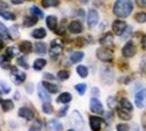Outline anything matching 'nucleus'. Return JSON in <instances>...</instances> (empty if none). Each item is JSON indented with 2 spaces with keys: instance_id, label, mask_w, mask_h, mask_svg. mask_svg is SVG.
Wrapping results in <instances>:
<instances>
[{
  "instance_id": "79ce46f5",
  "label": "nucleus",
  "mask_w": 146,
  "mask_h": 131,
  "mask_svg": "<svg viewBox=\"0 0 146 131\" xmlns=\"http://www.w3.org/2000/svg\"><path fill=\"white\" fill-rule=\"evenodd\" d=\"M117 130L118 131H127L129 126L127 124H118V126H117Z\"/></svg>"
},
{
  "instance_id": "393cba45",
  "label": "nucleus",
  "mask_w": 146,
  "mask_h": 131,
  "mask_svg": "<svg viewBox=\"0 0 146 131\" xmlns=\"http://www.w3.org/2000/svg\"><path fill=\"white\" fill-rule=\"evenodd\" d=\"M83 56H84V54L80 52V51H78V52H72L70 55V60L72 62V63H79V62L83 59Z\"/></svg>"
},
{
  "instance_id": "5701e85b",
  "label": "nucleus",
  "mask_w": 146,
  "mask_h": 131,
  "mask_svg": "<svg viewBox=\"0 0 146 131\" xmlns=\"http://www.w3.org/2000/svg\"><path fill=\"white\" fill-rule=\"evenodd\" d=\"M71 99H72V96H71L70 92H62L58 98V102L59 103H70Z\"/></svg>"
},
{
  "instance_id": "7c9ffc66",
  "label": "nucleus",
  "mask_w": 146,
  "mask_h": 131,
  "mask_svg": "<svg viewBox=\"0 0 146 131\" xmlns=\"http://www.w3.org/2000/svg\"><path fill=\"white\" fill-rule=\"evenodd\" d=\"M30 12H31V15H34V16H36L38 19H42L43 16H44V13L42 12L38 7H35V5H32L31 8H30Z\"/></svg>"
},
{
  "instance_id": "dca6fc26",
  "label": "nucleus",
  "mask_w": 146,
  "mask_h": 131,
  "mask_svg": "<svg viewBox=\"0 0 146 131\" xmlns=\"http://www.w3.org/2000/svg\"><path fill=\"white\" fill-rule=\"evenodd\" d=\"M102 126V119L98 116H90V127L93 131H99Z\"/></svg>"
},
{
  "instance_id": "aec40b11",
  "label": "nucleus",
  "mask_w": 146,
  "mask_h": 131,
  "mask_svg": "<svg viewBox=\"0 0 146 131\" xmlns=\"http://www.w3.org/2000/svg\"><path fill=\"white\" fill-rule=\"evenodd\" d=\"M34 51H35L36 54H39V55H43V54H46V51H47V46H46L44 43H42V42H38V43H35V46H34Z\"/></svg>"
},
{
  "instance_id": "2eb2a0df",
  "label": "nucleus",
  "mask_w": 146,
  "mask_h": 131,
  "mask_svg": "<svg viewBox=\"0 0 146 131\" xmlns=\"http://www.w3.org/2000/svg\"><path fill=\"white\" fill-rule=\"evenodd\" d=\"M12 78H13V82H15V83L20 84L26 80V74H24V72H20L18 68H13L12 70Z\"/></svg>"
},
{
  "instance_id": "9b49d317",
  "label": "nucleus",
  "mask_w": 146,
  "mask_h": 131,
  "mask_svg": "<svg viewBox=\"0 0 146 131\" xmlns=\"http://www.w3.org/2000/svg\"><path fill=\"white\" fill-rule=\"evenodd\" d=\"M99 43H101L103 47H111V46L114 44V36H113V34H110V32L105 34V35L101 38Z\"/></svg>"
},
{
  "instance_id": "6ab92c4d",
  "label": "nucleus",
  "mask_w": 146,
  "mask_h": 131,
  "mask_svg": "<svg viewBox=\"0 0 146 131\" xmlns=\"http://www.w3.org/2000/svg\"><path fill=\"white\" fill-rule=\"evenodd\" d=\"M46 35H47V32H46L44 28H36L31 34V36L35 38V39H43V38H46Z\"/></svg>"
},
{
  "instance_id": "37998d69",
  "label": "nucleus",
  "mask_w": 146,
  "mask_h": 131,
  "mask_svg": "<svg viewBox=\"0 0 146 131\" xmlns=\"http://www.w3.org/2000/svg\"><path fill=\"white\" fill-rule=\"evenodd\" d=\"M107 105L110 106L111 109H114L115 107V99L114 98H109V99H107Z\"/></svg>"
},
{
  "instance_id": "20e7f679",
  "label": "nucleus",
  "mask_w": 146,
  "mask_h": 131,
  "mask_svg": "<svg viewBox=\"0 0 146 131\" xmlns=\"http://www.w3.org/2000/svg\"><path fill=\"white\" fill-rule=\"evenodd\" d=\"M126 30H127V24H126L123 20H115V22L113 23V32H114L115 35L122 36Z\"/></svg>"
},
{
  "instance_id": "de8ad7c7",
  "label": "nucleus",
  "mask_w": 146,
  "mask_h": 131,
  "mask_svg": "<svg viewBox=\"0 0 146 131\" xmlns=\"http://www.w3.org/2000/svg\"><path fill=\"white\" fill-rule=\"evenodd\" d=\"M30 131H40V124L38 123L36 126H32L31 128H30Z\"/></svg>"
},
{
  "instance_id": "e433bc0d",
  "label": "nucleus",
  "mask_w": 146,
  "mask_h": 131,
  "mask_svg": "<svg viewBox=\"0 0 146 131\" xmlns=\"http://www.w3.org/2000/svg\"><path fill=\"white\" fill-rule=\"evenodd\" d=\"M9 66V58L5 55V56L0 58V67H3V68H8Z\"/></svg>"
},
{
  "instance_id": "a878e982",
  "label": "nucleus",
  "mask_w": 146,
  "mask_h": 131,
  "mask_svg": "<svg viewBox=\"0 0 146 131\" xmlns=\"http://www.w3.org/2000/svg\"><path fill=\"white\" fill-rule=\"evenodd\" d=\"M8 34H9V38L12 40H16L19 38V28L16 26H12L11 28H8Z\"/></svg>"
},
{
  "instance_id": "4d7b16f0",
  "label": "nucleus",
  "mask_w": 146,
  "mask_h": 131,
  "mask_svg": "<svg viewBox=\"0 0 146 131\" xmlns=\"http://www.w3.org/2000/svg\"><path fill=\"white\" fill-rule=\"evenodd\" d=\"M80 1H82V3H83V4H84V3H87L89 0H80Z\"/></svg>"
},
{
  "instance_id": "58836bf2",
  "label": "nucleus",
  "mask_w": 146,
  "mask_h": 131,
  "mask_svg": "<svg viewBox=\"0 0 146 131\" xmlns=\"http://www.w3.org/2000/svg\"><path fill=\"white\" fill-rule=\"evenodd\" d=\"M75 90H76V92H78L79 95H83L84 92H86V84H83V83L76 84V86H75Z\"/></svg>"
},
{
  "instance_id": "f8f14e48",
  "label": "nucleus",
  "mask_w": 146,
  "mask_h": 131,
  "mask_svg": "<svg viewBox=\"0 0 146 131\" xmlns=\"http://www.w3.org/2000/svg\"><path fill=\"white\" fill-rule=\"evenodd\" d=\"M38 95H39L40 101H43L44 103H48L50 102V94L43 84H39V86H38Z\"/></svg>"
},
{
  "instance_id": "c03bdc74",
  "label": "nucleus",
  "mask_w": 146,
  "mask_h": 131,
  "mask_svg": "<svg viewBox=\"0 0 146 131\" xmlns=\"http://www.w3.org/2000/svg\"><path fill=\"white\" fill-rule=\"evenodd\" d=\"M137 4L141 8H146V0H137Z\"/></svg>"
},
{
  "instance_id": "b1692460",
  "label": "nucleus",
  "mask_w": 146,
  "mask_h": 131,
  "mask_svg": "<svg viewBox=\"0 0 146 131\" xmlns=\"http://www.w3.org/2000/svg\"><path fill=\"white\" fill-rule=\"evenodd\" d=\"M0 18L5 19V20H15V13L9 12V11H7V9H0Z\"/></svg>"
},
{
  "instance_id": "0eeeda50",
  "label": "nucleus",
  "mask_w": 146,
  "mask_h": 131,
  "mask_svg": "<svg viewBox=\"0 0 146 131\" xmlns=\"http://www.w3.org/2000/svg\"><path fill=\"white\" fill-rule=\"evenodd\" d=\"M135 52H137V48H135V46H134L131 42H129V43L125 44V47L122 48V55H123L125 58H131L135 55Z\"/></svg>"
},
{
  "instance_id": "ea45409f",
  "label": "nucleus",
  "mask_w": 146,
  "mask_h": 131,
  "mask_svg": "<svg viewBox=\"0 0 146 131\" xmlns=\"http://www.w3.org/2000/svg\"><path fill=\"white\" fill-rule=\"evenodd\" d=\"M0 90H3V92H4V94H8V92L11 91L9 86L5 83V82H0Z\"/></svg>"
},
{
  "instance_id": "a18cd8bd",
  "label": "nucleus",
  "mask_w": 146,
  "mask_h": 131,
  "mask_svg": "<svg viewBox=\"0 0 146 131\" xmlns=\"http://www.w3.org/2000/svg\"><path fill=\"white\" fill-rule=\"evenodd\" d=\"M67 109H68V107H62V110H60V111H59V116H63V115H64V114L67 112Z\"/></svg>"
},
{
  "instance_id": "f3484780",
  "label": "nucleus",
  "mask_w": 146,
  "mask_h": 131,
  "mask_svg": "<svg viewBox=\"0 0 146 131\" xmlns=\"http://www.w3.org/2000/svg\"><path fill=\"white\" fill-rule=\"evenodd\" d=\"M46 23H47V27H48L51 31H56L58 28V19L56 16H52V15H50L46 18Z\"/></svg>"
},
{
  "instance_id": "bb28decb",
  "label": "nucleus",
  "mask_w": 146,
  "mask_h": 131,
  "mask_svg": "<svg viewBox=\"0 0 146 131\" xmlns=\"http://www.w3.org/2000/svg\"><path fill=\"white\" fill-rule=\"evenodd\" d=\"M76 72H78L80 78H87V75H89V70H87L86 66H78L76 67Z\"/></svg>"
},
{
  "instance_id": "f257e3e1",
  "label": "nucleus",
  "mask_w": 146,
  "mask_h": 131,
  "mask_svg": "<svg viewBox=\"0 0 146 131\" xmlns=\"http://www.w3.org/2000/svg\"><path fill=\"white\" fill-rule=\"evenodd\" d=\"M133 11V1L131 0H117L113 7V12L118 18H127Z\"/></svg>"
},
{
  "instance_id": "4468645a",
  "label": "nucleus",
  "mask_w": 146,
  "mask_h": 131,
  "mask_svg": "<svg viewBox=\"0 0 146 131\" xmlns=\"http://www.w3.org/2000/svg\"><path fill=\"white\" fill-rule=\"evenodd\" d=\"M68 31H70L71 34H80V32L83 31V26H82L80 22L74 20V22H71L70 24H68Z\"/></svg>"
},
{
  "instance_id": "c9c22d12",
  "label": "nucleus",
  "mask_w": 146,
  "mask_h": 131,
  "mask_svg": "<svg viewBox=\"0 0 146 131\" xmlns=\"http://www.w3.org/2000/svg\"><path fill=\"white\" fill-rule=\"evenodd\" d=\"M16 54H18V50H16L15 47H8L7 50H5V55H7L9 59H11L12 56H15Z\"/></svg>"
},
{
  "instance_id": "9d476101",
  "label": "nucleus",
  "mask_w": 146,
  "mask_h": 131,
  "mask_svg": "<svg viewBox=\"0 0 146 131\" xmlns=\"http://www.w3.org/2000/svg\"><path fill=\"white\" fill-rule=\"evenodd\" d=\"M19 116L23 119H26V120H32L34 116H35V114L32 111L31 109H28V107H22V109H19Z\"/></svg>"
},
{
  "instance_id": "49530a36",
  "label": "nucleus",
  "mask_w": 146,
  "mask_h": 131,
  "mask_svg": "<svg viewBox=\"0 0 146 131\" xmlns=\"http://www.w3.org/2000/svg\"><path fill=\"white\" fill-rule=\"evenodd\" d=\"M5 32H8V30H7V28L0 23V34H5Z\"/></svg>"
},
{
  "instance_id": "603ef678",
  "label": "nucleus",
  "mask_w": 146,
  "mask_h": 131,
  "mask_svg": "<svg viewBox=\"0 0 146 131\" xmlns=\"http://www.w3.org/2000/svg\"><path fill=\"white\" fill-rule=\"evenodd\" d=\"M142 70H143V72L146 74V62L143 63V64H142Z\"/></svg>"
},
{
  "instance_id": "5fc2aeb1",
  "label": "nucleus",
  "mask_w": 146,
  "mask_h": 131,
  "mask_svg": "<svg viewBox=\"0 0 146 131\" xmlns=\"http://www.w3.org/2000/svg\"><path fill=\"white\" fill-rule=\"evenodd\" d=\"M1 7H7V5H5L4 3H3V1H1V0H0V9H1Z\"/></svg>"
},
{
  "instance_id": "72a5a7b5",
  "label": "nucleus",
  "mask_w": 146,
  "mask_h": 131,
  "mask_svg": "<svg viewBox=\"0 0 146 131\" xmlns=\"http://www.w3.org/2000/svg\"><path fill=\"white\" fill-rule=\"evenodd\" d=\"M56 76H58V79H60V80H66V79L70 78V72H68V71L62 70V71H59V72H58Z\"/></svg>"
},
{
  "instance_id": "412c9836",
  "label": "nucleus",
  "mask_w": 146,
  "mask_h": 131,
  "mask_svg": "<svg viewBox=\"0 0 146 131\" xmlns=\"http://www.w3.org/2000/svg\"><path fill=\"white\" fill-rule=\"evenodd\" d=\"M36 22H38V18H36V16H34V15H31V16H26V18L23 19V23H24V26H26V27L35 26Z\"/></svg>"
},
{
  "instance_id": "c85d7f7f",
  "label": "nucleus",
  "mask_w": 146,
  "mask_h": 131,
  "mask_svg": "<svg viewBox=\"0 0 146 131\" xmlns=\"http://www.w3.org/2000/svg\"><path fill=\"white\" fill-rule=\"evenodd\" d=\"M121 107H122L123 110H126V111H129V112H131V110H133V105H131L126 98L121 99Z\"/></svg>"
},
{
  "instance_id": "423d86ee",
  "label": "nucleus",
  "mask_w": 146,
  "mask_h": 131,
  "mask_svg": "<svg viewBox=\"0 0 146 131\" xmlns=\"http://www.w3.org/2000/svg\"><path fill=\"white\" fill-rule=\"evenodd\" d=\"M63 51V47L60 43H58V42H52L51 43V48H50V56L51 59H58L59 55L62 54Z\"/></svg>"
},
{
  "instance_id": "a19ab883",
  "label": "nucleus",
  "mask_w": 146,
  "mask_h": 131,
  "mask_svg": "<svg viewBox=\"0 0 146 131\" xmlns=\"http://www.w3.org/2000/svg\"><path fill=\"white\" fill-rule=\"evenodd\" d=\"M18 64L20 66V67H24V68H28L30 66L27 64V60L24 59V58H19L18 59Z\"/></svg>"
},
{
  "instance_id": "f704fd0d",
  "label": "nucleus",
  "mask_w": 146,
  "mask_h": 131,
  "mask_svg": "<svg viewBox=\"0 0 146 131\" xmlns=\"http://www.w3.org/2000/svg\"><path fill=\"white\" fill-rule=\"evenodd\" d=\"M135 20H137L138 23H145L146 22V12H138L135 13Z\"/></svg>"
},
{
  "instance_id": "8fccbe9b",
  "label": "nucleus",
  "mask_w": 146,
  "mask_h": 131,
  "mask_svg": "<svg viewBox=\"0 0 146 131\" xmlns=\"http://www.w3.org/2000/svg\"><path fill=\"white\" fill-rule=\"evenodd\" d=\"M44 78L48 79V80H51V79H54L55 76H54V75H51V74H44Z\"/></svg>"
},
{
  "instance_id": "c756f323",
  "label": "nucleus",
  "mask_w": 146,
  "mask_h": 131,
  "mask_svg": "<svg viewBox=\"0 0 146 131\" xmlns=\"http://www.w3.org/2000/svg\"><path fill=\"white\" fill-rule=\"evenodd\" d=\"M46 64H47V62H46L44 59H36V60L34 62V70H36V71L42 70Z\"/></svg>"
},
{
  "instance_id": "13d9d810",
  "label": "nucleus",
  "mask_w": 146,
  "mask_h": 131,
  "mask_svg": "<svg viewBox=\"0 0 146 131\" xmlns=\"http://www.w3.org/2000/svg\"><path fill=\"white\" fill-rule=\"evenodd\" d=\"M1 36H3V34H0V38H1Z\"/></svg>"
},
{
  "instance_id": "ddd939ff",
  "label": "nucleus",
  "mask_w": 146,
  "mask_h": 131,
  "mask_svg": "<svg viewBox=\"0 0 146 131\" xmlns=\"http://www.w3.org/2000/svg\"><path fill=\"white\" fill-rule=\"evenodd\" d=\"M46 126H47V128H48L50 131H62L63 130L62 123L59 122L58 119H51V120H48Z\"/></svg>"
},
{
  "instance_id": "cd10ccee",
  "label": "nucleus",
  "mask_w": 146,
  "mask_h": 131,
  "mask_svg": "<svg viewBox=\"0 0 146 131\" xmlns=\"http://www.w3.org/2000/svg\"><path fill=\"white\" fill-rule=\"evenodd\" d=\"M42 5H43L44 8L58 7V5H59V0H42Z\"/></svg>"
},
{
  "instance_id": "7ed1b4c3",
  "label": "nucleus",
  "mask_w": 146,
  "mask_h": 131,
  "mask_svg": "<svg viewBox=\"0 0 146 131\" xmlns=\"http://www.w3.org/2000/svg\"><path fill=\"white\" fill-rule=\"evenodd\" d=\"M71 123H72V126H74V128L76 131L83 130L84 122H83V119H82V115L78 111H72V114H71Z\"/></svg>"
},
{
  "instance_id": "473e14b6",
  "label": "nucleus",
  "mask_w": 146,
  "mask_h": 131,
  "mask_svg": "<svg viewBox=\"0 0 146 131\" xmlns=\"http://www.w3.org/2000/svg\"><path fill=\"white\" fill-rule=\"evenodd\" d=\"M1 107L4 111H9L13 109V102L12 101H3L1 102Z\"/></svg>"
},
{
  "instance_id": "4c0bfd02",
  "label": "nucleus",
  "mask_w": 146,
  "mask_h": 131,
  "mask_svg": "<svg viewBox=\"0 0 146 131\" xmlns=\"http://www.w3.org/2000/svg\"><path fill=\"white\" fill-rule=\"evenodd\" d=\"M42 111L44 114H52V106L50 105V103H43V106H42Z\"/></svg>"
},
{
  "instance_id": "09e8293b",
  "label": "nucleus",
  "mask_w": 146,
  "mask_h": 131,
  "mask_svg": "<svg viewBox=\"0 0 146 131\" xmlns=\"http://www.w3.org/2000/svg\"><path fill=\"white\" fill-rule=\"evenodd\" d=\"M142 48H143V50H146V35L142 38Z\"/></svg>"
},
{
  "instance_id": "39448f33",
  "label": "nucleus",
  "mask_w": 146,
  "mask_h": 131,
  "mask_svg": "<svg viewBox=\"0 0 146 131\" xmlns=\"http://www.w3.org/2000/svg\"><path fill=\"white\" fill-rule=\"evenodd\" d=\"M135 106L138 109L146 107V88H142L141 91L135 94Z\"/></svg>"
},
{
  "instance_id": "f03ea898",
  "label": "nucleus",
  "mask_w": 146,
  "mask_h": 131,
  "mask_svg": "<svg viewBox=\"0 0 146 131\" xmlns=\"http://www.w3.org/2000/svg\"><path fill=\"white\" fill-rule=\"evenodd\" d=\"M97 58L102 62H110L113 60V51L109 47H102L97 51Z\"/></svg>"
},
{
  "instance_id": "1a4fd4ad",
  "label": "nucleus",
  "mask_w": 146,
  "mask_h": 131,
  "mask_svg": "<svg viewBox=\"0 0 146 131\" xmlns=\"http://www.w3.org/2000/svg\"><path fill=\"white\" fill-rule=\"evenodd\" d=\"M90 111L94 114H103V106L99 101H98L97 98H93L91 101H90Z\"/></svg>"
},
{
  "instance_id": "bf43d9fd",
  "label": "nucleus",
  "mask_w": 146,
  "mask_h": 131,
  "mask_svg": "<svg viewBox=\"0 0 146 131\" xmlns=\"http://www.w3.org/2000/svg\"><path fill=\"white\" fill-rule=\"evenodd\" d=\"M68 131H76V130H68Z\"/></svg>"
},
{
  "instance_id": "3c124183",
  "label": "nucleus",
  "mask_w": 146,
  "mask_h": 131,
  "mask_svg": "<svg viewBox=\"0 0 146 131\" xmlns=\"http://www.w3.org/2000/svg\"><path fill=\"white\" fill-rule=\"evenodd\" d=\"M13 4H20V3H23V0H12Z\"/></svg>"
},
{
  "instance_id": "a211bd4d",
  "label": "nucleus",
  "mask_w": 146,
  "mask_h": 131,
  "mask_svg": "<svg viewBox=\"0 0 146 131\" xmlns=\"http://www.w3.org/2000/svg\"><path fill=\"white\" fill-rule=\"evenodd\" d=\"M19 48H20V51H22L23 54H31L32 51H34V46H32L28 40L22 42V43H20V46H19Z\"/></svg>"
},
{
  "instance_id": "864d4df0",
  "label": "nucleus",
  "mask_w": 146,
  "mask_h": 131,
  "mask_svg": "<svg viewBox=\"0 0 146 131\" xmlns=\"http://www.w3.org/2000/svg\"><path fill=\"white\" fill-rule=\"evenodd\" d=\"M31 87H32L31 84H28V86H27V91L28 92H31Z\"/></svg>"
},
{
  "instance_id": "6e6d98bb",
  "label": "nucleus",
  "mask_w": 146,
  "mask_h": 131,
  "mask_svg": "<svg viewBox=\"0 0 146 131\" xmlns=\"http://www.w3.org/2000/svg\"><path fill=\"white\" fill-rule=\"evenodd\" d=\"M93 94H99V91H98L97 88H93Z\"/></svg>"
},
{
  "instance_id": "4be33fe9",
  "label": "nucleus",
  "mask_w": 146,
  "mask_h": 131,
  "mask_svg": "<svg viewBox=\"0 0 146 131\" xmlns=\"http://www.w3.org/2000/svg\"><path fill=\"white\" fill-rule=\"evenodd\" d=\"M43 86L46 87V90L48 92H51V94H55V92H58L59 91V86H56V84H52V83H50V82H43Z\"/></svg>"
},
{
  "instance_id": "2f4dec72",
  "label": "nucleus",
  "mask_w": 146,
  "mask_h": 131,
  "mask_svg": "<svg viewBox=\"0 0 146 131\" xmlns=\"http://www.w3.org/2000/svg\"><path fill=\"white\" fill-rule=\"evenodd\" d=\"M118 115H119V118L123 119V120H129V119L131 118V116H130V112H129V111H126V110H123V109L118 110Z\"/></svg>"
},
{
  "instance_id": "6e6552de",
  "label": "nucleus",
  "mask_w": 146,
  "mask_h": 131,
  "mask_svg": "<svg viewBox=\"0 0 146 131\" xmlns=\"http://www.w3.org/2000/svg\"><path fill=\"white\" fill-rule=\"evenodd\" d=\"M99 22V15L95 9H90L89 13H87V24H89L90 28L97 26V23Z\"/></svg>"
}]
</instances>
